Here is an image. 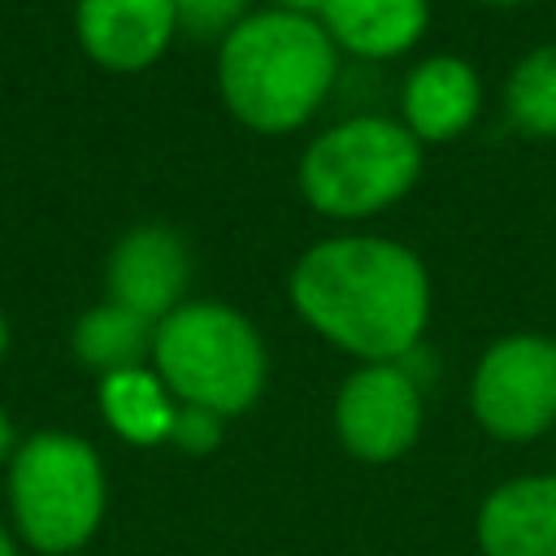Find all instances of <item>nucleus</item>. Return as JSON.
Listing matches in <instances>:
<instances>
[{
  "label": "nucleus",
  "instance_id": "nucleus-1",
  "mask_svg": "<svg viewBox=\"0 0 556 556\" xmlns=\"http://www.w3.org/2000/svg\"><path fill=\"white\" fill-rule=\"evenodd\" d=\"M295 313L365 365L404 361L430 317V278L417 252L374 235L313 243L291 269Z\"/></svg>",
  "mask_w": 556,
  "mask_h": 556
},
{
  "label": "nucleus",
  "instance_id": "nucleus-2",
  "mask_svg": "<svg viewBox=\"0 0 556 556\" xmlns=\"http://www.w3.org/2000/svg\"><path fill=\"white\" fill-rule=\"evenodd\" d=\"M339 70L334 39L317 17L265 9L243 17L217 52L226 109L265 135L304 126L326 100Z\"/></svg>",
  "mask_w": 556,
  "mask_h": 556
},
{
  "label": "nucleus",
  "instance_id": "nucleus-3",
  "mask_svg": "<svg viewBox=\"0 0 556 556\" xmlns=\"http://www.w3.org/2000/svg\"><path fill=\"white\" fill-rule=\"evenodd\" d=\"M156 378L182 404L235 417L256 404L265 387V343L256 326L230 304H178L152 330Z\"/></svg>",
  "mask_w": 556,
  "mask_h": 556
},
{
  "label": "nucleus",
  "instance_id": "nucleus-4",
  "mask_svg": "<svg viewBox=\"0 0 556 556\" xmlns=\"http://www.w3.org/2000/svg\"><path fill=\"white\" fill-rule=\"evenodd\" d=\"M104 465L96 447L70 430H39L9 456V513L26 547L70 556L104 521Z\"/></svg>",
  "mask_w": 556,
  "mask_h": 556
},
{
  "label": "nucleus",
  "instance_id": "nucleus-5",
  "mask_svg": "<svg viewBox=\"0 0 556 556\" xmlns=\"http://www.w3.org/2000/svg\"><path fill=\"white\" fill-rule=\"evenodd\" d=\"M421 174V143L387 117H348L300 156V191L326 217H374Z\"/></svg>",
  "mask_w": 556,
  "mask_h": 556
},
{
  "label": "nucleus",
  "instance_id": "nucleus-6",
  "mask_svg": "<svg viewBox=\"0 0 556 556\" xmlns=\"http://www.w3.org/2000/svg\"><path fill=\"white\" fill-rule=\"evenodd\" d=\"M469 404L482 430L508 443L539 439L556 426V339L508 334L473 369Z\"/></svg>",
  "mask_w": 556,
  "mask_h": 556
},
{
  "label": "nucleus",
  "instance_id": "nucleus-7",
  "mask_svg": "<svg viewBox=\"0 0 556 556\" xmlns=\"http://www.w3.org/2000/svg\"><path fill=\"white\" fill-rule=\"evenodd\" d=\"M339 443L361 460H395L421 434V387L404 365H361L334 395Z\"/></svg>",
  "mask_w": 556,
  "mask_h": 556
},
{
  "label": "nucleus",
  "instance_id": "nucleus-8",
  "mask_svg": "<svg viewBox=\"0 0 556 556\" xmlns=\"http://www.w3.org/2000/svg\"><path fill=\"white\" fill-rule=\"evenodd\" d=\"M187 274L191 256L169 226H135L109 256V295L152 326L178 308Z\"/></svg>",
  "mask_w": 556,
  "mask_h": 556
},
{
  "label": "nucleus",
  "instance_id": "nucleus-9",
  "mask_svg": "<svg viewBox=\"0 0 556 556\" xmlns=\"http://www.w3.org/2000/svg\"><path fill=\"white\" fill-rule=\"evenodd\" d=\"M174 26V0H78V39L109 70L152 65Z\"/></svg>",
  "mask_w": 556,
  "mask_h": 556
},
{
  "label": "nucleus",
  "instance_id": "nucleus-10",
  "mask_svg": "<svg viewBox=\"0 0 556 556\" xmlns=\"http://www.w3.org/2000/svg\"><path fill=\"white\" fill-rule=\"evenodd\" d=\"M482 556H556V473L495 486L478 508Z\"/></svg>",
  "mask_w": 556,
  "mask_h": 556
},
{
  "label": "nucleus",
  "instance_id": "nucleus-11",
  "mask_svg": "<svg viewBox=\"0 0 556 556\" xmlns=\"http://www.w3.org/2000/svg\"><path fill=\"white\" fill-rule=\"evenodd\" d=\"M482 104V83L460 56H430L404 83V126L430 143L456 139Z\"/></svg>",
  "mask_w": 556,
  "mask_h": 556
},
{
  "label": "nucleus",
  "instance_id": "nucleus-12",
  "mask_svg": "<svg viewBox=\"0 0 556 556\" xmlns=\"http://www.w3.org/2000/svg\"><path fill=\"white\" fill-rule=\"evenodd\" d=\"M317 17L334 48L356 56H400L421 39L430 0H326Z\"/></svg>",
  "mask_w": 556,
  "mask_h": 556
},
{
  "label": "nucleus",
  "instance_id": "nucleus-13",
  "mask_svg": "<svg viewBox=\"0 0 556 556\" xmlns=\"http://www.w3.org/2000/svg\"><path fill=\"white\" fill-rule=\"evenodd\" d=\"M100 408H104V421L126 443H139V447L165 443L169 426H174V413H178V404L169 400L165 382L156 374H148L143 365L109 374L100 382Z\"/></svg>",
  "mask_w": 556,
  "mask_h": 556
},
{
  "label": "nucleus",
  "instance_id": "nucleus-14",
  "mask_svg": "<svg viewBox=\"0 0 556 556\" xmlns=\"http://www.w3.org/2000/svg\"><path fill=\"white\" fill-rule=\"evenodd\" d=\"M143 352H152V326L113 300L83 313L74 326V356L87 369H100L104 378L122 369H139Z\"/></svg>",
  "mask_w": 556,
  "mask_h": 556
},
{
  "label": "nucleus",
  "instance_id": "nucleus-15",
  "mask_svg": "<svg viewBox=\"0 0 556 556\" xmlns=\"http://www.w3.org/2000/svg\"><path fill=\"white\" fill-rule=\"evenodd\" d=\"M504 104L513 126L534 139H556V43H543L513 65Z\"/></svg>",
  "mask_w": 556,
  "mask_h": 556
},
{
  "label": "nucleus",
  "instance_id": "nucleus-16",
  "mask_svg": "<svg viewBox=\"0 0 556 556\" xmlns=\"http://www.w3.org/2000/svg\"><path fill=\"white\" fill-rule=\"evenodd\" d=\"M248 0H174V22L191 39H226L243 22Z\"/></svg>",
  "mask_w": 556,
  "mask_h": 556
},
{
  "label": "nucleus",
  "instance_id": "nucleus-17",
  "mask_svg": "<svg viewBox=\"0 0 556 556\" xmlns=\"http://www.w3.org/2000/svg\"><path fill=\"white\" fill-rule=\"evenodd\" d=\"M169 443H178L191 456H204L222 443V417L208 408H195V404H178L174 426H169Z\"/></svg>",
  "mask_w": 556,
  "mask_h": 556
},
{
  "label": "nucleus",
  "instance_id": "nucleus-18",
  "mask_svg": "<svg viewBox=\"0 0 556 556\" xmlns=\"http://www.w3.org/2000/svg\"><path fill=\"white\" fill-rule=\"evenodd\" d=\"M321 4H326V0H274V9H282V13H300V17L321 13Z\"/></svg>",
  "mask_w": 556,
  "mask_h": 556
},
{
  "label": "nucleus",
  "instance_id": "nucleus-19",
  "mask_svg": "<svg viewBox=\"0 0 556 556\" xmlns=\"http://www.w3.org/2000/svg\"><path fill=\"white\" fill-rule=\"evenodd\" d=\"M17 452V439H13V421L4 417V408H0V460H9Z\"/></svg>",
  "mask_w": 556,
  "mask_h": 556
},
{
  "label": "nucleus",
  "instance_id": "nucleus-20",
  "mask_svg": "<svg viewBox=\"0 0 556 556\" xmlns=\"http://www.w3.org/2000/svg\"><path fill=\"white\" fill-rule=\"evenodd\" d=\"M0 556H17V539L9 526H0Z\"/></svg>",
  "mask_w": 556,
  "mask_h": 556
},
{
  "label": "nucleus",
  "instance_id": "nucleus-21",
  "mask_svg": "<svg viewBox=\"0 0 556 556\" xmlns=\"http://www.w3.org/2000/svg\"><path fill=\"white\" fill-rule=\"evenodd\" d=\"M9 352V326H4V317H0V356Z\"/></svg>",
  "mask_w": 556,
  "mask_h": 556
},
{
  "label": "nucleus",
  "instance_id": "nucleus-22",
  "mask_svg": "<svg viewBox=\"0 0 556 556\" xmlns=\"http://www.w3.org/2000/svg\"><path fill=\"white\" fill-rule=\"evenodd\" d=\"M486 4H530V0H486Z\"/></svg>",
  "mask_w": 556,
  "mask_h": 556
}]
</instances>
